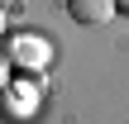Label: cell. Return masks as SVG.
Segmentation results:
<instances>
[{
    "mask_svg": "<svg viewBox=\"0 0 129 124\" xmlns=\"http://www.w3.org/2000/svg\"><path fill=\"white\" fill-rule=\"evenodd\" d=\"M115 10H124V14H129V0H115Z\"/></svg>",
    "mask_w": 129,
    "mask_h": 124,
    "instance_id": "obj_3",
    "label": "cell"
},
{
    "mask_svg": "<svg viewBox=\"0 0 129 124\" xmlns=\"http://www.w3.org/2000/svg\"><path fill=\"white\" fill-rule=\"evenodd\" d=\"M67 14L77 24H105L115 14V0H67Z\"/></svg>",
    "mask_w": 129,
    "mask_h": 124,
    "instance_id": "obj_1",
    "label": "cell"
},
{
    "mask_svg": "<svg viewBox=\"0 0 129 124\" xmlns=\"http://www.w3.org/2000/svg\"><path fill=\"white\" fill-rule=\"evenodd\" d=\"M19 57H24V62H38V57H43V43H38V48H34V43H29V38H24V43H19Z\"/></svg>",
    "mask_w": 129,
    "mask_h": 124,
    "instance_id": "obj_2",
    "label": "cell"
},
{
    "mask_svg": "<svg viewBox=\"0 0 129 124\" xmlns=\"http://www.w3.org/2000/svg\"><path fill=\"white\" fill-rule=\"evenodd\" d=\"M0 81H5V62H0Z\"/></svg>",
    "mask_w": 129,
    "mask_h": 124,
    "instance_id": "obj_4",
    "label": "cell"
}]
</instances>
